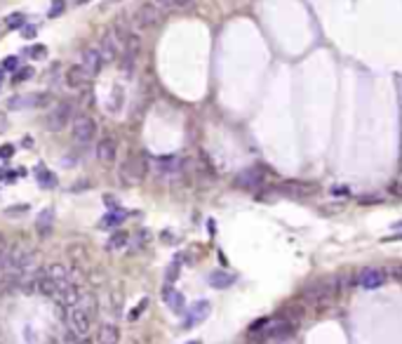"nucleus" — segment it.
I'll return each mask as SVG.
<instances>
[{"label": "nucleus", "mask_w": 402, "mask_h": 344, "mask_svg": "<svg viewBox=\"0 0 402 344\" xmlns=\"http://www.w3.org/2000/svg\"><path fill=\"white\" fill-rule=\"evenodd\" d=\"M3 80H5V71L0 69V85H3Z\"/></svg>", "instance_id": "c9c22d12"}, {"label": "nucleus", "mask_w": 402, "mask_h": 344, "mask_svg": "<svg viewBox=\"0 0 402 344\" xmlns=\"http://www.w3.org/2000/svg\"><path fill=\"white\" fill-rule=\"evenodd\" d=\"M52 208H45V210L40 212L38 215V231H40V236H47L50 234V229H52Z\"/></svg>", "instance_id": "aec40b11"}, {"label": "nucleus", "mask_w": 402, "mask_h": 344, "mask_svg": "<svg viewBox=\"0 0 402 344\" xmlns=\"http://www.w3.org/2000/svg\"><path fill=\"white\" fill-rule=\"evenodd\" d=\"M207 281H209V285H212V288L226 290V288H231L233 283H235V276L228 274V271H221V269H219V271H212V274H209Z\"/></svg>", "instance_id": "dca6fc26"}, {"label": "nucleus", "mask_w": 402, "mask_h": 344, "mask_svg": "<svg viewBox=\"0 0 402 344\" xmlns=\"http://www.w3.org/2000/svg\"><path fill=\"white\" fill-rule=\"evenodd\" d=\"M97 313V302L90 295H83L76 304L66 306V325L76 337H85L92 330V316Z\"/></svg>", "instance_id": "f257e3e1"}, {"label": "nucleus", "mask_w": 402, "mask_h": 344, "mask_svg": "<svg viewBox=\"0 0 402 344\" xmlns=\"http://www.w3.org/2000/svg\"><path fill=\"white\" fill-rule=\"evenodd\" d=\"M134 66H137V57L125 55V52H123V64H120V69H123L125 73H132V71H134Z\"/></svg>", "instance_id": "5701e85b"}, {"label": "nucleus", "mask_w": 402, "mask_h": 344, "mask_svg": "<svg viewBox=\"0 0 402 344\" xmlns=\"http://www.w3.org/2000/svg\"><path fill=\"white\" fill-rule=\"evenodd\" d=\"M393 274H395V276H397V278H400V281H402V266H400V269H395Z\"/></svg>", "instance_id": "f704fd0d"}, {"label": "nucleus", "mask_w": 402, "mask_h": 344, "mask_svg": "<svg viewBox=\"0 0 402 344\" xmlns=\"http://www.w3.org/2000/svg\"><path fill=\"white\" fill-rule=\"evenodd\" d=\"M8 252H10L8 243H5V238L0 236V269H3V264H5V259H8Z\"/></svg>", "instance_id": "a878e982"}, {"label": "nucleus", "mask_w": 402, "mask_h": 344, "mask_svg": "<svg viewBox=\"0 0 402 344\" xmlns=\"http://www.w3.org/2000/svg\"><path fill=\"white\" fill-rule=\"evenodd\" d=\"M195 0H172V8L174 10H186V8H191Z\"/></svg>", "instance_id": "cd10ccee"}, {"label": "nucleus", "mask_w": 402, "mask_h": 344, "mask_svg": "<svg viewBox=\"0 0 402 344\" xmlns=\"http://www.w3.org/2000/svg\"><path fill=\"white\" fill-rule=\"evenodd\" d=\"M33 33H36V29H33V26H29V29H24V36H33Z\"/></svg>", "instance_id": "72a5a7b5"}, {"label": "nucleus", "mask_w": 402, "mask_h": 344, "mask_svg": "<svg viewBox=\"0 0 402 344\" xmlns=\"http://www.w3.org/2000/svg\"><path fill=\"white\" fill-rule=\"evenodd\" d=\"M71 116H73V109H71V104H66V102L57 104L55 109L47 113L45 127L50 130V132H62L64 127L71 123Z\"/></svg>", "instance_id": "39448f33"}, {"label": "nucleus", "mask_w": 402, "mask_h": 344, "mask_svg": "<svg viewBox=\"0 0 402 344\" xmlns=\"http://www.w3.org/2000/svg\"><path fill=\"white\" fill-rule=\"evenodd\" d=\"M36 177H38L43 184H52V177H50V172L45 170V167H40V170H36Z\"/></svg>", "instance_id": "bb28decb"}, {"label": "nucleus", "mask_w": 402, "mask_h": 344, "mask_svg": "<svg viewBox=\"0 0 402 344\" xmlns=\"http://www.w3.org/2000/svg\"><path fill=\"white\" fill-rule=\"evenodd\" d=\"M120 43H118L116 38V33L109 31V33H104L101 36V43H99V52L101 57H104V62H116L118 57H120Z\"/></svg>", "instance_id": "1a4fd4ad"}, {"label": "nucleus", "mask_w": 402, "mask_h": 344, "mask_svg": "<svg viewBox=\"0 0 402 344\" xmlns=\"http://www.w3.org/2000/svg\"><path fill=\"white\" fill-rule=\"evenodd\" d=\"M235 184L240 189H259L263 184V172L259 167H249V170H242L235 177Z\"/></svg>", "instance_id": "f8f14e48"}, {"label": "nucleus", "mask_w": 402, "mask_h": 344, "mask_svg": "<svg viewBox=\"0 0 402 344\" xmlns=\"http://www.w3.org/2000/svg\"><path fill=\"white\" fill-rule=\"evenodd\" d=\"M80 3H87V0H80Z\"/></svg>", "instance_id": "58836bf2"}, {"label": "nucleus", "mask_w": 402, "mask_h": 344, "mask_svg": "<svg viewBox=\"0 0 402 344\" xmlns=\"http://www.w3.org/2000/svg\"><path fill=\"white\" fill-rule=\"evenodd\" d=\"M80 64H83L92 76H97V73L104 69V64L106 62H104V57H101L99 47H85V50H83V62Z\"/></svg>", "instance_id": "9b49d317"}, {"label": "nucleus", "mask_w": 402, "mask_h": 344, "mask_svg": "<svg viewBox=\"0 0 402 344\" xmlns=\"http://www.w3.org/2000/svg\"><path fill=\"white\" fill-rule=\"evenodd\" d=\"M0 118H3V116H0ZM5 127H8V123H5V120H0V130H5Z\"/></svg>", "instance_id": "e433bc0d"}, {"label": "nucleus", "mask_w": 402, "mask_h": 344, "mask_svg": "<svg viewBox=\"0 0 402 344\" xmlns=\"http://www.w3.org/2000/svg\"><path fill=\"white\" fill-rule=\"evenodd\" d=\"M388 274L383 271V269H376V266H364V269H360L355 276V283L360 285V288L364 290H376L381 288L383 283H386Z\"/></svg>", "instance_id": "423d86ee"}, {"label": "nucleus", "mask_w": 402, "mask_h": 344, "mask_svg": "<svg viewBox=\"0 0 402 344\" xmlns=\"http://www.w3.org/2000/svg\"><path fill=\"white\" fill-rule=\"evenodd\" d=\"M181 167H184V160L177 156L158 158V170H160V175H179Z\"/></svg>", "instance_id": "2eb2a0df"}, {"label": "nucleus", "mask_w": 402, "mask_h": 344, "mask_svg": "<svg viewBox=\"0 0 402 344\" xmlns=\"http://www.w3.org/2000/svg\"><path fill=\"white\" fill-rule=\"evenodd\" d=\"M29 52H31L33 57H45V55H47V50H45V47H38V45H36V47H31Z\"/></svg>", "instance_id": "7c9ffc66"}, {"label": "nucleus", "mask_w": 402, "mask_h": 344, "mask_svg": "<svg viewBox=\"0 0 402 344\" xmlns=\"http://www.w3.org/2000/svg\"><path fill=\"white\" fill-rule=\"evenodd\" d=\"M12 153H15V146H12V144H3V146H0V156L3 158H12Z\"/></svg>", "instance_id": "c85d7f7f"}, {"label": "nucleus", "mask_w": 402, "mask_h": 344, "mask_svg": "<svg viewBox=\"0 0 402 344\" xmlns=\"http://www.w3.org/2000/svg\"><path fill=\"white\" fill-rule=\"evenodd\" d=\"M184 295L179 292V290H174V288H165V304L170 306L172 311H181L184 309Z\"/></svg>", "instance_id": "f3484780"}, {"label": "nucleus", "mask_w": 402, "mask_h": 344, "mask_svg": "<svg viewBox=\"0 0 402 344\" xmlns=\"http://www.w3.org/2000/svg\"><path fill=\"white\" fill-rule=\"evenodd\" d=\"M127 243H130V236H127V231H120V229H118V231H113V234H111L109 243H106V248H109V250H123Z\"/></svg>", "instance_id": "6ab92c4d"}, {"label": "nucleus", "mask_w": 402, "mask_h": 344, "mask_svg": "<svg viewBox=\"0 0 402 344\" xmlns=\"http://www.w3.org/2000/svg\"><path fill=\"white\" fill-rule=\"evenodd\" d=\"M24 22H26V17H24V15H10L8 17V26H10V29H22Z\"/></svg>", "instance_id": "393cba45"}, {"label": "nucleus", "mask_w": 402, "mask_h": 344, "mask_svg": "<svg viewBox=\"0 0 402 344\" xmlns=\"http://www.w3.org/2000/svg\"><path fill=\"white\" fill-rule=\"evenodd\" d=\"M33 78V69L31 66H22V69L15 71V83H26V80Z\"/></svg>", "instance_id": "4be33fe9"}, {"label": "nucleus", "mask_w": 402, "mask_h": 344, "mask_svg": "<svg viewBox=\"0 0 402 344\" xmlns=\"http://www.w3.org/2000/svg\"><path fill=\"white\" fill-rule=\"evenodd\" d=\"M118 156V141L113 137H104L97 141V158L101 163H113Z\"/></svg>", "instance_id": "ddd939ff"}, {"label": "nucleus", "mask_w": 402, "mask_h": 344, "mask_svg": "<svg viewBox=\"0 0 402 344\" xmlns=\"http://www.w3.org/2000/svg\"><path fill=\"white\" fill-rule=\"evenodd\" d=\"M160 22H163V12L158 10V5H151V3L139 5V8L134 10V15H132V24H134V29H139V31L155 29V26H160Z\"/></svg>", "instance_id": "7ed1b4c3"}, {"label": "nucleus", "mask_w": 402, "mask_h": 344, "mask_svg": "<svg viewBox=\"0 0 402 344\" xmlns=\"http://www.w3.org/2000/svg\"><path fill=\"white\" fill-rule=\"evenodd\" d=\"M393 229H402V222H397V224H393Z\"/></svg>", "instance_id": "4c0bfd02"}, {"label": "nucleus", "mask_w": 402, "mask_h": 344, "mask_svg": "<svg viewBox=\"0 0 402 344\" xmlns=\"http://www.w3.org/2000/svg\"><path fill=\"white\" fill-rule=\"evenodd\" d=\"M29 210V205H19V208H10L8 215H17V212H26Z\"/></svg>", "instance_id": "2f4dec72"}, {"label": "nucleus", "mask_w": 402, "mask_h": 344, "mask_svg": "<svg viewBox=\"0 0 402 344\" xmlns=\"http://www.w3.org/2000/svg\"><path fill=\"white\" fill-rule=\"evenodd\" d=\"M97 137V123L90 116H78L73 120V139L78 144H90Z\"/></svg>", "instance_id": "0eeeda50"}, {"label": "nucleus", "mask_w": 402, "mask_h": 344, "mask_svg": "<svg viewBox=\"0 0 402 344\" xmlns=\"http://www.w3.org/2000/svg\"><path fill=\"white\" fill-rule=\"evenodd\" d=\"M64 12V0H57L55 5H52V10H50V17H57Z\"/></svg>", "instance_id": "c756f323"}, {"label": "nucleus", "mask_w": 402, "mask_h": 344, "mask_svg": "<svg viewBox=\"0 0 402 344\" xmlns=\"http://www.w3.org/2000/svg\"><path fill=\"white\" fill-rule=\"evenodd\" d=\"M97 339H99V344H118L120 342V328L116 323H104L99 328Z\"/></svg>", "instance_id": "4468645a"}, {"label": "nucleus", "mask_w": 402, "mask_h": 344, "mask_svg": "<svg viewBox=\"0 0 402 344\" xmlns=\"http://www.w3.org/2000/svg\"><path fill=\"white\" fill-rule=\"evenodd\" d=\"M155 5H160V8H172V0H155Z\"/></svg>", "instance_id": "473e14b6"}, {"label": "nucleus", "mask_w": 402, "mask_h": 344, "mask_svg": "<svg viewBox=\"0 0 402 344\" xmlns=\"http://www.w3.org/2000/svg\"><path fill=\"white\" fill-rule=\"evenodd\" d=\"M31 266H33V250H29V248H15V250L8 252V259H5V264H3V271H5L10 278H22Z\"/></svg>", "instance_id": "f03ea898"}, {"label": "nucleus", "mask_w": 402, "mask_h": 344, "mask_svg": "<svg viewBox=\"0 0 402 344\" xmlns=\"http://www.w3.org/2000/svg\"><path fill=\"white\" fill-rule=\"evenodd\" d=\"M17 69H19V57L10 55L3 59V71H17Z\"/></svg>", "instance_id": "b1692460"}, {"label": "nucleus", "mask_w": 402, "mask_h": 344, "mask_svg": "<svg viewBox=\"0 0 402 344\" xmlns=\"http://www.w3.org/2000/svg\"><path fill=\"white\" fill-rule=\"evenodd\" d=\"M146 172H148L146 160L141 156H132L120 165V180H123L125 184H139V182H144Z\"/></svg>", "instance_id": "20e7f679"}, {"label": "nucleus", "mask_w": 402, "mask_h": 344, "mask_svg": "<svg viewBox=\"0 0 402 344\" xmlns=\"http://www.w3.org/2000/svg\"><path fill=\"white\" fill-rule=\"evenodd\" d=\"M92 78H94V76L85 69V66H83V64H73V66H69V69H66V85L73 87V90H78V87H85Z\"/></svg>", "instance_id": "6e6552de"}, {"label": "nucleus", "mask_w": 402, "mask_h": 344, "mask_svg": "<svg viewBox=\"0 0 402 344\" xmlns=\"http://www.w3.org/2000/svg\"><path fill=\"white\" fill-rule=\"evenodd\" d=\"M125 217H127V212H123V210H116V212H109L106 217L101 219V227L104 229H113V227H120L125 222Z\"/></svg>", "instance_id": "412c9836"}, {"label": "nucleus", "mask_w": 402, "mask_h": 344, "mask_svg": "<svg viewBox=\"0 0 402 344\" xmlns=\"http://www.w3.org/2000/svg\"><path fill=\"white\" fill-rule=\"evenodd\" d=\"M43 274H45L47 278H52V281H69L71 278L69 269L64 264H50L47 269H43Z\"/></svg>", "instance_id": "a211bd4d"}, {"label": "nucleus", "mask_w": 402, "mask_h": 344, "mask_svg": "<svg viewBox=\"0 0 402 344\" xmlns=\"http://www.w3.org/2000/svg\"><path fill=\"white\" fill-rule=\"evenodd\" d=\"M209 311H212V306H209L207 299H198V302H195V304L188 309V313H186L184 328H195L198 323H202L205 318H207Z\"/></svg>", "instance_id": "9d476101"}]
</instances>
